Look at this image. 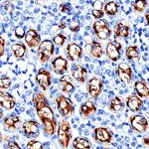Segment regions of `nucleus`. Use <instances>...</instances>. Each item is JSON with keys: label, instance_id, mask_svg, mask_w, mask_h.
I'll list each match as a JSON object with an SVG mask.
<instances>
[{"label": "nucleus", "instance_id": "nucleus-35", "mask_svg": "<svg viewBox=\"0 0 149 149\" xmlns=\"http://www.w3.org/2000/svg\"><path fill=\"white\" fill-rule=\"evenodd\" d=\"M25 35H26L25 29H24L22 26H18V27L15 28V36L18 39H22Z\"/></svg>", "mask_w": 149, "mask_h": 149}, {"label": "nucleus", "instance_id": "nucleus-14", "mask_svg": "<svg viewBox=\"0 0 149 149\" xmlns=\"http://www.w3.org/2000/svg\"><path fill=\"white\" fill-rule=\"evenodd\" d=\"M19 123H20V117L15 114L8 115L3 120L4 127H5L6 129H8L9 131L15 130L16 128H18Z\"/></svg>", "mask_w": 149, "mask_h": 149}, {"label": "nucleus", "instance_id": "nucleus-46", "mask_svg": "<svg viewBox=\"0 0 149 149\" xmlns=\"http://www.w3.org/2000/svg\"><path fill=\"white\" fill-rule=\"evenodd\" d=\"M86 52L90 53V52H91V48H92V45H86Z\"/></svg>", "mask_w": 149, "mask_h": 149}, {"label": "nucleus", "instance_id": "nucleus-34", "mask_svg": "<svg viewBox=\"0 0 149 149\" xmlns=\"http://www.w3.org/2000/svg\"><path fill=\"white\" fill-rule=\"evenodd\" d=\"M11 86V80L9 78H0V88H8Z\"/></svg>", "mask_w": 149, "mask_h": 149}, {"label": "nucleus", "instance_id": "nucleus-47", "mask_svg": "<svg viewBox=\"0 0 149 149\" xmlns=\"http://www.w3.org/2000/svg\"><path fill=\"white\" fill-rule=\"evenodd\" d=\"M148 16H149V13L146 12V14H145V23L146 24H148Z\"/></svg>", "mask_w": 149, "mask_h": 149}, {"label": "nucleus", "instance_id": "nucleus-20", "mask_svg": "<svg viewBox=\"0 0 149 149\" xmlns=\"http://www.w3.org/2000/svg\"><path fill=\"white\" fill-rule=\"evenodd\" d=\"M114 34H115V39L117 40L118 37L126 38L129 34V27L128 25H123L120 22L116 23L114 26Z\"/></svg>", "mask_w": 149, "mask_h": 149}, {"label": "nucleus", "instance_id": "nucleus-29", "mask_svg": "<svg viewBox=\"0 0 149 149\" xmlns=\"http://www.w3.org/2000/svg\"><path fill=\"white\" fill-rule=\"evenodd\" d=\"M16 105L15 100H3V102H0V107H2L3 109L10 110L12 109H14Z\"/></svg>", "mask_w": 149, "mask_h": 149}, {"label": "nucleus", "instance_id": "nucleus-30", "mask_svg": "<svg viewBox=\"0 0 149 149\" xmlns=\"http://www.w3.org/2000/svg\"><path fill=\"white\" fill-rule=\"evenodd\" d=\"M117 76L119 77V79H120L123 83H126V84L131 83V74H129L127 73H123V72H120V71H117Z\"/></svg>", "mask_w": 149, "mask_h": 149}, {"label": "nucleus", "instance_id": "nucleus-44", "mask_svg": "<svg viewBox=\"0 0 149 149\" xmlns=\"http://www.w3.org/2000/svg\"><path fill=\"white\" fill-rule=\"evenodd\" d=\"M61 79H63V80H65L66 81H69V83H72V78L70 76H63Z\"/></svg>", "mask_w": 149, "mask_h": 149}, {"label": "nucleus", "instance_id": "nucleus-27", "mask_svg": "<svg viewBox=\"0 0 149 149\" xmlns=\"http://www.w3.org/2000/svg\"><path fill=\"white\" fill-rule=\"evenodd\" d=\"M147 7V0H136L133 3V8L136 12H143Z\"/></svg>", "mask_w": 149, "mask_h": 149}, {"label": "nucleus", "instance_id": "nucleus-45", "mask_svg": "<svg viewBox=\"0 0 149 149\" xmlns=\"http://www.w3.org/2000/svg\"><path fill=\"white\" fill-rule=\"evenodd\" d=\"M59 27L60 28H65V27H66V23H65V22H61V23L59 24Z\"/></svg>", "mask_w": 149, "mask_h": 149}, {"label": "nucleus", "instance_id": "nucleus-9", "mask_svg": "<svg viewBox=\"0 0 149 149\" xmlns=\"http://www.w3.org/2000/svg\"><path fill=\"white\" fill-rule=\"evenodd\" d=\"M81 52L83 49L80 45L76 44V43H70L66 48V54L68 56V59L71 61H78L81 57Z\"/></svg>", "mask_w": 149, "mask_h": 149}, {"label": "nucleus", "instance_id": "nucleus-33", "mask_svg": "<svg viewBox=\"0 0 149 149\" xmlns=\"http://www.w3.org/2000/svg\"><path fill=\"white\" fill-rule=\"evenodd\" d=\"M118 71L123 72V73H127L129 74H132V70L128 64L126 63H120L118 65Z\"/></svg>", "mask_w": 149, "mask_h": 149}, {"label": "nucleus", "instance_id": "nucleus-5", "mask_svg": "<svg viewBox=\"0 0 149 149\" xmlns=\"http://www.w3.org/2000/svg\"><path fill=\"white\" fill-rule=\"evenodd\" d=\"M130 125L133 130L138 133H143L147 130L148 121L142 115H133L130 117Z\"/></svg>", "mask_w": 149, "mask_h": 149}, {"label": "nucleus", "instance_id": "nucleus-22", "mask_svg": "<svg viewBox=\"0 0 149 149\" xmlns=\"http://www.w3.org/2000/svg\"><path fill=\"white\" fill-rule=\"evenodd\" d=\"M73 146H74V148H76V149H88V148L92 147V143L86 138L77 137L74 140Z\"/></svg>", "mask_w": 149, "mask_h": 149}, {"label": "nucleus", "instance_id": "nucleus-8", "mask_svg": "<svg viewBox=\"0 0 149 149\" xmlns=\"http://www.w3.org/2000/svg\"><path fill=\"white\" fill-rule=\"evenodd\" d=\"M88 91L90 95L93 98H97L102 93V81L98 78H93L88 81Z\"/></svg>", "mask_w": 149, "mask_h": 149}, {"label": "nucleus", "instance_id": "nucleus-3", "mask_svg": "<svg viewBox=\"0 0 149 149\" xmlns=\"http://www.w3.org/2000/svg\"><path fill=\"white\" fill-rule=\"evenodd\" d=\"M55 52L54 43L50 40H44L38 46V55L40 56V61L42 64H46L53 56Z\"/></svg>", "mask_w": 149, "mask_h": 149}, {"label": "nucleus", "instance_id": "nucleus-51", "mask_svg": "<svg viewBox=\"0 0 149 149\" xmlns=\"http://www.w3.org/2000/svg\"><path fill=\"white\" fill-rule=\"evenodd\" d=\"M2 140H3V139H2V134H1V132H0V143L2 142Z\"/></svg>", "mask_w": 149, "mask_h": 149}, {"label": "nucleus", "instance_id": "nucleus-42", "mask_svg": "<svg viewBox=\"0 0 149 149\" xmlns=\"http://www.w3.org/2000/svg\"><path fill=\"white\" fill-rule=\"evenodd\" d=\"M93 6H95V8L98 9V10H102V2L100 1V0H97V1H95V3L93 4Z\"/></svg>", "mask_w": 149, "mask_h": 149}, {"label": "nucleus", "instance_id": "nucleus-2", "mask_svg": "<svg viewBox=\"0 0 149 149\" xmlns=\"http://www.w3.org/2000/svg\"><path fill=\"white\" fill-rule=\"evenodd\" d=\"M57 134H58V140H59L62 147L64 148L68 147L72 138L71 125H70L69 121L62 120L58 124Z\"/></svg>", "mask_w": 149, "mask_h": 149}, {"label": "nucleus", "instance_id": "nucleus-13", "mask_svg": "<svg viewBox=\"0 0 149 149\" xmlns=\"http://www.w3.org/2000/svg\"><path fill=\"white\" fill-rule=\"evenodd\" d=\"M143 102H142V100L136 95L135 93H132V95H129L126 100V105L131 111L135 112V111H138L140 110L141 107H142Z\"/></svg>", "mask_w": 149, "mask_h": 149}, {"label": "nucleus", "instance_id": "nucleus-26", "mask_svg": "<svg viewBox=\"0 0 149 149\" xmlns=\"http://www.w3.org/2000/svg\"><path fill=\"white\" fill-rule=\"evenodd\" d=\"M97 34V37L100 40H107V38H109L110 34H111V31L109 28V26H105V27H102V29H100L98 31L95 32Z\"/></svg>", "mask_w": 149, "mask_h": 149}, {"label": "nucleus", "instance_id": "nucleus-21", "mask_svg": "<svg viewBox=\"0 0 149 149\" xmlns=\"http://www.w3.org/2000/svg\"><path fill=\"white\" fill-rule=\"evenodd\" d=\"M11 50L13 52L14 56L17 59H22V58L26 55V47L24 46L23 44H20V43H15L11 46Z\"/></svg>", "mask_w": 149, "mask_h": 149}, {"label": "nucleus", "instance_id": "nucleus-40", "mask_svg": "<svg viewBox=\"0 0 149 149\" xmlns=\"http://www.w3.org/2000/svg\"><path fill=\"white\" fill-rule=\"evenodd\" d=\"M103 11L102 10H98V9H93V16L95 19H100L103 16Z\"/></svg>", "mask_w": 149, "mask_h": 149}, {"label": "nucleus", "instance_id": "nucleus-23", "mask_svg": "<svg viewBox=\"0 0 149 149\" xmlns=\"http://www.w3.org/2000/svg\"><path fill=\"white\" fill-rule=\"evenodd\" d=\"M104 12L109 16H113L118 12V5L114 1H109L104 5Z\"/></svg>", "mask_w": 149, "mask_h": 149}, {"label": "nucleus", "instance_id": "nucleus-25", "mask_svg": "<svg viewBox=\"0 0 149 149\" xmlns=\"http://www.w3.org/2000/svg\"><path fill=\"white\" fill-rule=\"evenodd\" d=\"M126 58L128 60H137L139 57V52L137 50V47L136 46H130L127 48L126 52H125Z\"/></svg>", "mask_w": 149, "mask_h": 149}, {"label": "nucleus", "instance_id": "nucleus-10", "mask_svg": "<svg viewBox=\"0 0 149 149\" xmlns=\"http://www.w3.org/2000/svg\"><path fill=\"white\" fill-rule=\"evenodd\" d=\"M23 132L26 137H31V136H37L39 133V123L35 120H27L23 123Z\"/></svg>", "mask_w": 149, "mask_h": 149}, {"label": "nucleus", "instance_id": "nucleus-24", "mask_svg": "<svg viewBox=\"0 0 149 149\" xmlns=\"http://www.w3.org/2000/svg\"><path fill=\"white\" fill-rule=\"evenodd\" d=\"M102 53H103V51H102V45H100L98 42H93L90 54L95 58H100L102 56Z\"/></svg>", "mask_w": 149, "mask_h": 149}, {"label": "nucleus", "instance_id": "nucleus-4", "mask_svg": "<svg viewBox=\"0 0 149 149\" xmlns=\"http://www.w3.org/2000/svg\"><path fill=\"white\" fill-rule=\"evenodd\" d=\"M56 102H57V107L59 110L60 114L62 116H69L71 113H73L74 111V107L72 104V100L70 98L66 97L65 95H59L56 97Z\"/></svg>", "mask_w": 149, "mask_h": 149}, {"label": "nucleus", "instance_id": "nucleus-12", "mask_svg": "<svg viewBox=\"0 0 149 149\" xmlns=\"http://www.w3.org/2000/svg\"><path fill=\"white\" fill-rule=\"evenodd\" d=\"M52 67L54 69V72L58 74H63L68 70V62L63 57L59 56L55 58L52 61Z\"/></svg>", "mask_w": 149, "mask_h": 149}, {"label": "nucleus", "instance_id": "nucleus-41", "mask_svg": "<svg viewBox=\"0 0 149 149\" xmlns=\"http://www.w3.org/2000/svg\"><path fill=\"white\" fill-rule=\"evenodd\" d=\"M4 9L7 11V12H11L13 10V5L10 3V2H5V4H4Z\"/></svg>", "mask_w": 149, "mask_h": 149}, {"label": "nucleus", "instance_id": "nucleus-11", "mask_svg": "<svg viewBox=\"0 0 149 149\" xmlns=\"http://www.w3.org/2000/svg\"><path fill=\"white\" fill-rule=\"evenodd\" d=\"M40 36L38 35L37 31L34 29H29L25 35V43L30 48H36L40 45Z\"/></svg>", "mask_w": 149, "mask_h": 149}, {"label": "nucleus", "instance_id": "nucleus-48", "mask_svg": "<svg viewBox=\"0 0 149 149\" xmlns=\"http://www.w3.org/2000/svg\"><path fill=\"white\" fill-rule=\"evenodd\" d=\"M60 7H61V10L62 11H66V5H61Z\"/></svg>", "mask_w": 149, "mask_h": 149}, {"label": "nucleus", "instance_id": "nucleus-19", "mask_svg": "<svg viewBox=\"0 0 149 149\" xmlns=\"http://www.w3.org/2000/svg\"><path fill=\"white\" fill-rule=\"evenodd\" d=\"M107 55L112 62H116L120 58V52H119V50L111 42H109L107 46Z\"/></svg>", "mask_w": 149, "mask_h": 149}, {"label": "nucleus", "instance_id": "nucleus-18", "mask_svg": "<svg viewBox=\"0 0 149 149\" xmlns=\"http://www.w3.org/2000/svg\"><path fill=\"white\" fill-rule=\"evenodd\" d=\"M72 76L76 81H80V83H84L88 76V72L85 68H83L81 66H76V68L73 70V73H72Z\"/></svg>", "mask_w": 149, "mask_h": 149}, {"label": "nucleus", "instance_id": "nucleus-15", "mask_svg": "<svg viewBox=\"0 0 149 149\" xmlns=\"http://www.w3.org/2000/svg\"><path fill=\"white\" fill-rule=\"evenodd\" d=\"M95 111H97V107L91 100H86L81 105V114L84 118H88L92 114L95 113Z\"/></svg>", "mask_w": 149, "mask_h": 149}, {"label": "nucleus", "instance_id": "nucleus-37", "mask_svg": "<svg viewBox=\"0 0 149 149\" xmlns=\"http://www.w3.org/2000/svg\"><path fill=\"white\" fill-rule=\"evenodd\" d=\"M3 100H15L10 93H7L4 92H0V102H3Z\"/></svg>", "mask_w": 149, "mask_h": 149}, {"label": "nucleus", "instance_id": "nucleus-38", "mask_svg": "<svg viewBox=\"0 0 149 149\" xmlns=\"http://www.w3.org/2000/svg\"><path fill=\"white\" fill-rule=\"evenodd\" d=\"M74 86L73 84H72V83H67L66 86H65L61 91L63 93H70L74 92Z\"/></svg>", "mask_w": 149, "mask_h": 149}, {"label": "nucleus", "instance_id": "nucleus-49", "mask_svg": "<svg viewBox=\"0 0 149 149\" xmlns=\"http://www.w3.org/2000/svg\"><path fill=\"white\" fill-rule=\"evenodd\" d=\"M3 116V110L0 109V119H1V117Z\"/></svg>", "mask_w": 149, "mask_h": 149}, {"label": "nucleus", "instance_id": "nucleus-50", "mask_svg": "<svg viewBox=\"0 0 149 149\" xmlns=\"http://www.w3.org/2000/svg\"><path fill=\"white\" fill-rule=\"evenodd\" d=\"M148 143H149L148 137H146V138H145V144H146V145H148Z\"/></svg>", "mask_w": 149, "mask_h": 149}, {"label": "nucleus", "instance_id": "nucleus-1", "mask_svg": "<svg viewBox=\"0 0 149 149\" xmlns=\"http://www.w3.org/2000/svg\"><path fill=\"white\" fill-rule=\"evenodd\" d=\"M33 102H34L36 112L40 120L42 119H50V120H56L55 113L50 107L47 98L42 93H35L33 95Z\"/></svg>", "mask_w": 149, "mask_h": 149}, {"label": "nucleus", "instance_id": "nucleus-32", "mask_svg": "<svg viewBox=\"0 0 149 149\" xmlns=\"http://www.w3.org/2000/svg\"><path fill=\"white\" fill-rule=\"evenodd\" d=\"M105 26H107V21H104V20H97L95 23H93V30L97 32V31H98L100 29H102V27H105Z\"/></svg>", "mask_w": 149, "mask_h": 149}, {"label": "nucleus", "instance_id": "nucleus-17", "mask_svg": "<svg viewBox=\"0 0 149 149\" xmlns=\"http://www.w3.org/2000/svg\"><path fill=\"white\" fill-rule=\"evenodd\" d=\"M134 90H135L138 97H143V98L148 97L149 90H148L147 85H146L144 81H135V84H134Z\"/></svg>", "mask_w": 149, "mask_h": 149}, {"label": "nucleus", "instance_id": "nucleus-28", "mask_svg": "<svg viewBox=\"0 0 149 149\" xmlns=\"http://www.w3.org/2000/svg\"><path fill=\"white\" fill-rule=\"evenodd\" d=\"M65 42H66V37L62 34H58L54 36V38H53V43L55 45H57V46H63Z\"/></svg>", "mask_w": 149, "mask_h": 149}, {"label": "nucleus", "instance_id": "nucleus-43", "mask_svg": "<svg viewBox=\"0 0 149 149\" xmlns=\"http://www.w3.org/2000/svg\"><path fill=\"white\" fill-rule=\"evenodd\" d=\"M8 147L9 148H12V149H19V148H20V146H19L16 142L12 141V142H10V143L8 144Z\"/></svg>", "mask_w": 149, "mask_h": 149}, {"label": "nucleus", "instance_id": "nucleus-16", "mask_svg": "<svg viewBox=\"0 0 149 149\" xmlns=\"http://www.w3.org/2000/svg\"><path fill=\"white\" fill-rule=\"evenodd\" d=\"M43 125V130L47 136H52L56 132L57 122L56 120H50V119H42L41 120Z\"/></svg>", "mask_w": 149, "mask_h": 149}, {"label": "nucleus", "instance_id": "nucleus-7", "mask_svg": "<svg viewBox=\"0 0 149 149\" xmlns=\"http://www.w3.org/2000/svg\"><path fill=\"white\" fill-rule=\"evenodd\" d=\"M51 74L50 72L47 70L41 69L38 74H36V81L38 83V85L41 86L43 91H47L49 88V86H51Z\"/></svg>", "mask_w": 149, "mask_h": 149}, {"label": "nucleus", "instance_id": "nucleus-36", "mask_svg": "<svg viewBox=\"0 0 149 149\" xmlns=\"http://www.w3.org/2000/svg\"><path fill=\"white\" fill-rule=\"evenodd\" d=\"M80 22H79L78 20H73L72 22H70L69 24V28L71 31H73V32H77V31L80 29Z\"/></svg>", "mask_w": 149, "mask_h": 149}, {"label": "nucleus", "instance_id": "nucleus-39", "mask_svg": "<svg viewBox=\"0 0 149 149\" xmlns=\"http://www.w3.org/2000/svg\"><path fill=\"white\" fill-rule=\"evenodd\" d=\"M5 40L0 36V57H2L5 52Z\"/></svg>", "mask_w": 149, "mask_h": 149}, {"label": "nucleus", "instance_id": "nucleus-6", "mask_svg": "<svg viewBox=\"0 0 149 149\" xmlns=\"http://www.w3.org/2000/svg\"><path fill=\"white\" fill-rule=\"evenodd\" d=\"M93 138L100 143H110L112 139V132L107 127H97L93 132Z\"/></svg>", "mask_w": 149, "mask_h": 149}, {"label": "nucleus", "instance_id": "nucleus-31", "mask_svg": "<svg viewBox=\"0 0 149 149\" xmlns=\"http://www.w3.org/2000/svg\"><path fill=\"white\" fill-rule=\"evenodd\" d=\"M42 147H43L42 143L37 140H30L27 143V145H26V148L27 149H40Z\"/></svg>", "mask_w": 149, "mask_h": 149}]
</instances>
